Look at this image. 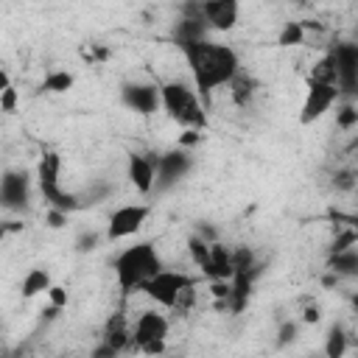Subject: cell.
Returning <instances> with one entry per match:
<instances>
[{
    "label": "cell",
    "instance_id": "28",
    "mask_svg": "<svg viewBox=\"0 0 358 358\" xmlns=\"http://www.w3.org/2000/svg\"><path fill=\"white\" fill-rule=\"evenodd\" d=\"M296 336H299V324L296 322H282L280 324V330H277V347H288V344H294L296 341Z\"/></svg>",
    "mask_w": 358,
    "mask_h": 358
},
{
    "label": "cell",
    "instance_id": "33",
    "mask_svg": "<svg viewBox=\"0 0 358 358\" xmlns=\"http://www.w3.org/2000/svg\"><path fill=\"white\" fill-rule=\"evenodd\" d=\"M333 185H336V190H352L355 173H352V171H338L336 179H333Z\"/></svg>",
    "mask_w": 358,
    "mask_h": 358
},
{
    "label": "cell",
    "instance_id": "27",
    "mask_svg": "<svg viewBox=\"0 0 358 358\" xmlns=\"http://www.w3.org/2000/svg\"><path fill=\"white\" fill-rule=\"evenodd\" d=\"M336 123H338V129H344V131L355 129V126H358V109H355L352 103H344V106L338 109V115H336Z\"/></svg>",
    "mask_w": 358,
    "mask_h": 358
},
{
    "label": "cell",
    "instance_id": "19",
    "mask_svg": "<svg viewBox=\"0 0 358 358\" xmlns=\"http://www.w3.org/2000/svg\"><path fill=\"white\" fill-rule=\"evenodd\" d=\"M327 271L341 277H355L358 274V249H347L338 255H327Z\"/></svg>",
    "mask_w": 358,
    "mask_h": 358
},
{
    "label": "cell",
    "instance_id": "15",
    "mask_svg": "<svg viewBox=\"0 0 358 358\" xmlns=\"http://www.w3.org/2000/svg\"><path fill=\"white\" fill-rule=\"evenodd\" d=\"M154 157H145V154H129V162H126V179L134 185L137 193L143 196H151L154 193Z\"/></svg>",
    "mask_w": 358,
    "mask_h": 358
},
{
    "label": "cell",
    "instance_id": "1",
    "mask_svg": "<svg viewBox=\"0 0 358 358\" xmlns=\"http://www.w3.org/2000/svg\"><path fill=\"white\" fill-rule=\"evenodd\" d=\"M190 76H193V90L199 95V101L204 103V109L210 106V98L218 87L229 84L238 73H241V59L235 53V48L224 45V42H213V39H199V42H185L179 45Z\"/></svg>",
    "mask_w": 358,
    "mask_h": 358
},
{
    "label": "cell",
    "instance_id": "20",
    "mask_svg": "<svg viewBox=\"0 0 358 358\" xmlns=\"http://www.w3.org/2000/svg\"><path fill=\"white\" fill-rule=\"evenodd\" d=\"M229 92H232V103L235 106H249L257 95V81L249 76V73H238L232 81H229Z\"/></svg>",
    "mask_w": 358,
    "mask_h": 358
},
{
    "label": "cell",
    "instance_id": "21",
    "mask_svg": "<svg viewBox=\"0 0 358 358\" xmlns=\"http://www.w3.org/2000/svg\"><path fill=\"white\" fill-rule=\"evenodd\" d=\"M347 347H350V336L341 324H333L330 333H327V341H324V355L322 358H344L347 355Z\"/></svg>",
    "mask_w": 358,
    "mask_h": 358
},
{
    "label": "cell",
    "instance_id": "26",
    "mask_svg": "<svg viewBox=\"0 0 358 358\" xmlns=\"http://www.w3.org/2000/svg\"><path fill=\"white\" fill-rule=\"evenodd\" d=\"M355 243H358V235H355V229L350 227V229H344V232H338V235H336V241H333V246H330V255H338V252L355 249Z\"/></svg>",
    "mask_w": 358,
    "mask_h": 358
},
{
    "label": "cell",
    "instance_id": "32",
    "mask_svg": "<svg viewBox=\"0 0 358 358\" xmlns=\"http://www.w3.org/2000/svg\"><path fill=\"white\" fill-rule=\"evenodd\" d=\"M204 140V134L201 131H193V129H185L182 134H179V145L176 148H185V151H190L193 145H199Z\"/></svg>",
    "mask_w": 358,
    "mask_h": 358
},
{
    "label": "cell",
    "instance_id": "24",
    "mask_svg": "<svg viewBox=\"0 0 358 358\" xmlns=\"http://www.w3.org/2000/svg\"><path fill=\"white\" fill-rule=\"evenodd\" d=\"M187 252H190V260H193L199 268L207 266V260H210V243H207V241H201L199 235H190V238H187Z\"/></svg>",
    "mask_w": 358,
    "mask_h": 358
},
{
    "label": "cell",
    "instance_id": "22",
    "mask_svg": "<svg viewBox=\"0 0 358 358\" xmlns=\"http://www.w3.org/2000/svg\"><path fill=\"white\" fill-rule=\"evenodd\" d=\"M308 81H319V84H333V87H336V64H333V53H330V50L313 64Z\"/></svg>",
    "mask_w": 358,
    "mask_h": 358
},
{
    "label": "cell",
    "instance_id": "11",
    "mask_svg": "<svg viewBox=\"0 0 358 358\" xmlns=\"http://www.w3.org/2000/svg\"><path fill=\"white\" fill-rule=\"evenodd\" d=\"M151 207L148 204H123L117 210H112L109 224H106V238L109 241H126L131 235H137L143 229V224L148 221Z\"/></svg>",
    "mask_w": 358,
    "mask_h": 358
},
{
    "label": "cell",
    "instance_id": "5",
    "mask_svg": "<svg viewBox=\"0 0 358 358\" xmlns=\"http://www.w3.org/2000/svg\"><path fill=\"white\" fill-rule=\"evenodd\" d=\"M168 330H171V322H168L165 313H159L154 308L143 310L134 319V327H131V350L143 352L148 358H159L165 352Z\"/></svg>",
    "mask_w": 358,
    "mask_h": 358
},
{
    "label": "cell",
    "instance_id": "4",
    "mask_svg": "<svg viewBox=\"0 0 358 358\" xmlns=\"http://www.w3.org/2000/svg\"><path fill=\"white\" fill-rule=\"evenodd\" d=\"M36 185L42 199L48 201L50 210H59L64 215H70L73 210L81 207V199L76 193L62 190V157L56 151H45L36 162Z\"/></svg>",
    "mask_w": 358,
    "mask_h": 358
},
{
    "label": "cell",
    "instance_id": "13",
    "mask_svg": "<svg viewBox=\"0 0 358 358\" xmlns=\"http://www.w3.org/2000/svg\"><path fill=\"white\" fill-rule=\"evenodd\" d=\"M199 11L207 31H232L241 17V6L235 0H204L199 3Z\"/></svg>",
    "mask_w": 358,
    "mask_h": 358
},
{
    "label": "cell",
    "instance_id": "8",
    "mask_svg": "<svg viewBox=\"0 0 358 358\" xmlns=\"http://www.w3.org/2000/svg\"><path fill=\"white\" fill-rule=\"evenodd\" d=\"M338 98H341L338 95V87L308 81V92H305V101H302V109H299V123L302 126H310V123L322 120L338 103Z\"/></svg>",
    "mask_w": 358,
    "mask_h": 358
},
{
    "label": "cell",
    "instance_id": "40",
    "mask_svg": "<svg viewBox=\"0 0 358 358\" xmlns=\"http://www.w3.org/2000/svg\"><path fill=\"white\" fill-rule=\"evenodd\" d=\"M313 358H322V355H313Z\"/></svg>",
    "mask_w": 358,
    "mask_h": 358
},
{
    "label": "cell",
    "instance_id": "35",
    "mask_svg": "<svg viewBox=\"0 0 358 358\" xmlns=\"http://www.w3.org/2000/svg\"><path fill=\"white\" fill-rule=\"evenodd\" d=\"M90 358H120V352H115L112 347H106L103 341H98V347L90 352Z\"/></svg>",
    "mask_w": 358,
    "mask_h": 358
},
{
    "label": "cell",
    "instance_id": "34",
    "mask_svg": "<svg viewBox=\"0 0 358 358\" xmlns=\"http://www.w3.org/2000/svg\"><path fill=\"white\" fill-rule=\"evenodd\" d=\"M67 224V215L64 213H59V210H48V227L50 229H62Z\"/></svg>",
    "mask_w": 358,
    "mask_h": 358
},
{
    "label": "cell",
    "instance_id": "2",
    "mask_svg": "<svg viewBox=\"0 0 358 358\" xmlns=\"http://www.w3.org/2000/svg\"><path fill=\"white\" fill-rule=\"evenodd\" d=\"M112 268H115L117 288L123 294H134V291H143V285L154 274L162 271V257H159V252L151 241H137V243L126 246L112 260Z\"/></svg>",
    "mask_w": 358,
    "mask_h": 358
},
{
    "label": "cell",
    "instance_id": "23",
    "mask_svg": "<svg viewBox=\"0 0 358 358\" xmlns=\"http://www.w3.org/2000/svg\"><path fill=\"white\" fill-rule=\"evenodd\" d=\"M73 73H67V70H50L48 76H45V81H42V90H48V92H67L70 87H73Z\"/></svg>",
    "mask_w": 358,
    "mask_h": 358
},
{
    "label": "cell",
    "instance_id": "18",
    "mask_svg": "<svg viewBox=\"0 0 358 358\" xmlns=\"http://www.w3.org/2000/svg\"><path fill=\"white\" fill-rule=\"evenodd\" d=\"M50 285H53L50 271H48L45 266H34V268H28V271H25L20 291H22V296H25V299H34V296H39V294H48V288H50Z\"/></svg>",
    "mask_w": 358,
    "mask_h": 358
},
{
    "label": "cell",
    "instance_id": "39",
    "mask_svg": "<svg viewBox=\"0 0 358 358\" xmlns=\"http://www.w3.org/2000/svg\"><path fill=\"white\" fill-rule=\"evenodd\" d=\"M322 282H324V288H333V285H336V282H338V277H336V274H330V271H327V277H324V280H322Z\"/></svg>",
    "mask_w": 358,
    "mask_h": 358
},
{
    "label": "cell",
    "instance_id": "17",
    "mask_svg": "<svg viewBox=\"0 0 358 358\" xmlns=\"http://www.w3.org/2000/svg\"><path fill=\"white\" fill-rule=\"evenodd\" d=\"M201 274L213 282V280H232V249L224 246L221 241L210 243V260L201 268Z\"/></svg>",
    "mask_w": 358,
    "mask_h": 358
},
{
    "label": "cell",
    "instance_id": "7",
    "mask_svg": "<svg viewBox=\"0 0 358 358\" xmlns=\"http://www.w3.org/2000/svg\"><path fill=\"white\" fill-rule=\"evenodd\" d=\"M190 285H196V280H193L190 274L162 268L159 274H154V277H151V280L143 285V291H145V296H148L151 302H157L159 308L173 310L176 299H179V296H182V294H185Z\"/></svg>",
    "mask_w": 358,
    "mask_h": 358
},
{
    "label": "cell",
    "instance_id": "29",
    "mask_svg": "<svg viewBox=\"0 0 358 358\" xmlns=\"http://www.w3.org/2000/svg\"><path fill=\"white\" fill-rule=\"evenodd\" d=\"M48 299H50V308L64 310L67 302H70V291H67L64 285H50V288H48Z\"/></svg>",
    "mask_w": 358,
    "mask_h": 358
},
{
    "label": "cell",
    "instance_id": "6",
    "mask_svg": "<svg viewBox=\"0 0 358 358\" xmlns=\"http://www.w3.org/2000/svg\"><path fill=\"white\" fill-rule=\"evenodd\" d=\"M193 171V154L185 148H171L154 157V193H165L173 185H179Z\"/></svg>",
    "mask_w": 358,
    "mask_h": 358
},
{
    "label": "cell",
    "instance_id": "3",
    "mask_svg": "<svg viewBox=\"0 0 358 358\" xmlns=\"http://www.w3.org/2000/svg\"><path fill=\"white\" fill-rule=\"evenodd\" d=\"M159 84V109L182 129L204 131L210 126L207 109L199 101L196 90L185 81H157Z\"/></svg>",
    "mask_w": 358,
    "mask_h": 358
},
{
    "label": "cell",
    "instance_id": "9",
    "mask_svg": "<svg viewBox=\"0 0 358 358\" xmlns=\"http://www.w3.org/2000/svg\"><path fill=\"white\" fill-rule=\"evenodd\" d=\"M31 204V176L20 168H8L0 173V207L11 213H22Z\"/></svg>",
    "mask_w": 358,
    "mask_h": 358
},
{
    "label": "cell",
    "instance_id": "14",
    "mask_svg": "<svg viewBox=\"0 0 358 358\" xmlns=\"http://www.w3.org/2000/svg\"><path fill=\"white\" fill-rule=\"evenodd\" d=\"M171 36H173L176 48L185 45V42L207 39V25H204V20H201L199 3H185V6H182V17H179V22L173 25Z\"/></svg>",
    "mask_w": 358,
    "mask_h": 358
},
{
    "label": "cell",
    "instance_id": "30",
    "mask_svg": "<svg viewBox=\"0 0 358 358\" xmlns=\"http://www.w3.org/2000/svg\"><path fill=\"white\" fill-rule=\"evenodd\" d=\"M98 243H101V235L98 232H81L78 238H76V252H92V249H98Z\"/></svg>",
    "mask_w": 358,
    "mask_h": 358
},
{
    "label": "cell",
    "instance_id": "41",
    "mask_svg": "<svg viewBox=\"0 0 358 358\" xmlns=\"http://www.w3.org/2000/svg\"><path fill=\"white\" fill-rule=\"evenodd\" d=\"M159 358H162V355H159ZM176 358H182V355H176Z\"/></svg>",
    "mask_w": 358,
    "mask_h": 358
},
{
    "label": "cell",
    "instance_id": "25",
    "mask_svg": "<svg viewBox=\"0 0 358 358\" xmlns=\"http://www.w3.org/2000/svg\"><path fill=\"white\" fill-rule=\"evenodd\" d=\"M302 39H305V28H302V22H285L282 31H280V36H277V45L291 48V45H302Z\"/></svg>",
    "mask_w": 358,
    "mask_h": 358
},
{
    "label": "cell",
    "instance_id": "36",
    "mask_svg": "<svg viewBox=\"0 0 358 358\" xmlns=\"http://www.w3.org/2000/svg\"><path fill=\"white\" fill-rule=\"evenodd\" d=\"M322 319V310L316 308V305H310V308H305V313H302V322H308V324H316Z\"/></svg>",
    "mask_w": 358,
    "mask_h": 358
},
{
    "label": "cell",
    "instance_id": "12",
    "mask_svg": "<svg viewBox=\"0 0 358 358\" xmlns=\"http://www.w3.org/2000/svg\"><path fill=\"white\" fill-rule=\"evenodd\" d=\"M120 103L148 117L159 109V84L157 81H126L120 87Z\"/></svg>",
    "mask_w": 358,
    "mask_h": 358
},
{
    "label": "cell",
    "instance_id": "16",
    "mask_svg": "<svg viewBox=\"0 0 358 358\" xmlns=\"http://www.w3.org/2000/svg\"><path fill=\"white\" fill-rule=\"evenodd\" d=\"M101 341L106 344V347H112L115 352H126V350H131V327H129V322H126V316L123 313H112L109 319H106V324H103V333H101Z\"/></svg>",
    "mask_w": 358,
    "mask_h": 358
},
{
    "label": "cell",
    "instance_id": "38",
    "mask_svg": "<svg viewBox=\"0 0 358 358\" xmlns=\"http://www.w3.org/2000/svg\"><path fill=\"white\" fill-rule=\"evenodd\" d=\"M8 87H11V78H8V73L0 67V92H3V90H8Z\"/></svg>",
    "mask_w": 358,
    "mask_h": 358
},
{
    "label": "cell",
    "instance_id": "37",
    "mask_svg": "<svg viewBox=\"0 0 358 358\" xmlns=\"http://www.w3.org/2000/svg\"><path fill=\"white\" fill-rule=\"evenodd\" d=\"M20 229H22L20 221H6V224L0 227V235H6V232H20Z\"/></svg>",
    "mask_w": 358,
    "mask_h": 358
},
{
    "label": "cell",
    "instance_id": "10",
    "mask_svg": "<svg viewBox=\"0 0 358 358\" xmlns=\"http://www.w3.org/2000/svg\"><path fill=\"white\" fill-rule=\"evenodd\" d=\"M330 53H333V64H336V87H338V95L352 98L358 92V45L338 42Z\"/></svg>",
    "mask_w": 358,
    "mask_h": 358
},
{
    "label": "cell",
    "instance_id": "31",
    "mask_svg": "<svg viewBox=\"0 0 358 358\" xmlns=\"http://www.w3.org/2000/svg\"><path fill=\"white\" fill-rule=\"evenodd\" d=\"M17 103H20V92L14 87H8V90L0 92V112L11 115V112H17Z\"/></svg>",
    "mask_w": 358,
    "mask_h": 358
}]
</instances>
